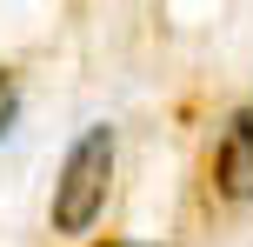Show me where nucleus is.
Segmentation results:
<instances>
[{
	"instance_id": "obj_3",
	"label": "nucleus",
	"mask_w": 253,
	"mask_h": 247,
	"mask_svg": "<svg viewBox=\"0 0 253 247\" xmlns=\"http://www.w3.org/2000/svg\"><path fill=\"white\" fill-rule=\"evenodd\" d=\"M13 114H20V87H13V74H0V134L13 127Z\"/></svg>"
},
{
	"instance_id": "obj_2",
	"label": "nucleus",
	"mask_w": 253,
	"mask_h": 247,
	"mask_svg": "<svg viewBox=\"0 0 253 247\" xmlns=\"http://www.w3.org/2000/svg\"><path fill=\"white\" fill-rule=\"evenodd\" d=\"M213 187L227 200H253V107L227 120V134H220L213 147Z\"/></svg>"
},
{
	"instance_id": "obj_1",
	"label": "nucleus",
	"mask_w": 253,
	"mask_h": 247,
	"mask_svg": "<svg viewBox=\"0 0 253 247\" xmlns=\"http://www.w3.org/2000/svg\"><path fill=\"white\" fill-rule=\"evenodd\" d=\"M107 187H114V127H87L53 181V234H87L107 214Z\"/></svg>"
},
{
	"instance_id": "obj_4",
	"label": "nucleus",
	"mask_w": 253,
	"mask_h": 247,
	"mask_svg": "<svg viewBox=\"0 0 253 247\" xmlns=\"http://www.w3.org/2000/svg\"><path fill=\"white\" fill-rule=\"evenodd\" d=\"M93 247H126V241H93Z\"/></svg>"
}]
</instances>
